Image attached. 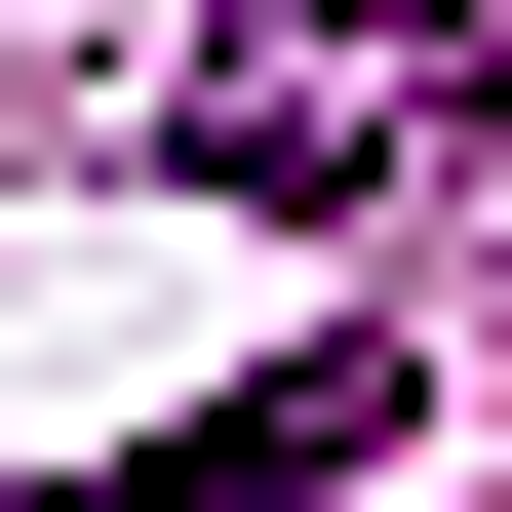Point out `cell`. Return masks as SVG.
<instances>
[{
  "instance_id": "6da1fadb",
  "label": "cell",
  "mask_w": 512,
  "mask_h": 512,
  "mask_svg": "<svg viewBox=\"0 0 512 512\" xmlns=\"http://www.w3.org/2000/svg\"><path fill=\"white\" fill-rule=\"evenodd\" d=\"M473 158V40L434 0H276V40H197V197H276V237H355V197Z\"/></svg>"
},
{
  "instance_id": "7a4b0ae2",
  "label": "cell",
  "mask_w": 512,
  "mask_h": 512,
  "mask_svg": "<svg viewBox=\"0 0 512 512\" xmlns=\"http://www.w3.org/2000/svg\"><path fill=\"white\" fill-rule=\"evenodd\" d=\"M355 473H394V355H276V394H197L119 512H355Z\"/></svg>"
}]
</instances>
